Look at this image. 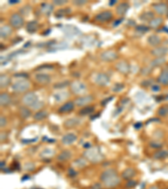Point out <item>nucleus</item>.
Returning a JSON list of instances; mask_svg holds the SVG:
<instances>
[{"mask_svg": "<svg viewBox=\"0 0 168 189\" xmlns=\"http://www.w3.org/2000/svg\"><path fill=\"white\" fill-rule=\"evenodd\" d=\"M100 180L107 187H114L119 184L120 178L115 169H107L101 174Z\"/></svg>", "mask_w": 168, "mask_h": 189, "instance_id": "obj_1", "label": "nucleus"}, {"mask_svg": "<svg viewBox=\"0 0 168 189\" xmlns=\"http://www.w3.org/2000/svg\"><path fill=\"white\" fill-rule=\"evenodd\" d=\"M23 103H25L26 106L31 108L32 109H41V108L44 106L43 102L39 100L37 95L34 93H28L23 97Z\"/></svg>", "mask_w": 168, "mask_h": 189, "instance_id": "obj_2", "label": "nucleus"}, {"mask_svg": "<svg viewBox=\"0 0 168 189\" xmlns=\"http://www.w3.org/2000/svg\"><path fill=\"white\" fill-rule=\"evenodd\" d=\"M83 156L86 157L87 160L93 162V163H97L102 160L103 156L100 150L98 148H89L86 151L83 153Z\"/></svg>", "mask_w": 168, "mask_h": 189, "instance_id": "obj_3", "label": "nucleus"}, {"mask_svg": "<svg viewBox=\"0 0 168 189\" xmlns=\"http://www.w3.org/2000/svg\"><path fill=\"white\" fill-rule=\"evenodd\" d=\"M29 88V82L26 80H20L17 81L12 85L13 92L16 93H21L26 92Z\"/></svg>", "mask_w": 168, "mask_h": 189, "instance_id": "obj_4", "label": "nucleus"}, {"mask_svg": "<svg viewBox=\"0 0 168 189\" xmlns=\"http://www.w3.org/2000/svg\"><path fill=\"white\" fill-rule=\"evenodd\" d=\"M70 87H71L72 92L76 95L82 94L86 91V85L79 81H74V82H71Z\"/></svg>", "mask_w": 168, "mask_h": 189, "instance_id": "obj_5", "label": "nucleus"}, {"mask_svg": "<svg viewBox=\"0 0 168 189\" xmlns=\"http://www.w3.org/2000/svg\"><path fill=\"white\" fill-rule=\"evenodd\" d=\"M9 24L14 28L19 29L24 25V18L19 14H14L12 16L10 17Z\"/></svg>", "mask_w": 168, "mask_h": 189, "instance_id": "obj_6", "label": "nucleus"}, {"mask_svg": "<svg viewBox=\"0 0 168 189\" xmlns=\"http://www.w3.org/2000/svg\"><path fill=\"white\" fill-rule=\"evenodd\" d=\"M112 18H113V13L109 10H104V11H102V12L99 13L98 14H96L94 20L100 23H103V22L110 20Z\"/></svg>", "mask_w": 168, "mask_h": 189, "instance_id": "obj_7", "label": "nucleus"}, {"mask_svg": "<svg viewBox=\"0 0 168 189\" xmlns=\"http://www.w3.org/2000/svg\"><path fill=\"white\" fill-rule=\"evenodd\" d=\"M94 98L92 96V95H86V96H82V97H79L78 99L75 100L74 103L77 105V106H79V107H82V106H86L88 103H92L93 101Z\"/></svg>", "mask_w": 168, "mask_h": 189, "instance_id": "obj_8", "label": "nucleus"}, {"mask_svg": "<svg viewBox=\"0 0 168 189\" xmlns=\"http://www.w3.org/2000/svg\"><path fill=\"white\" fill-rule=\"evenodd\" d=\"M118 57V55L115 50H106L100 55V58L104 62H111Z\"/></svg>", "mask_w": 168, "mask_h": 189, "instance_id": "obj_9", "label": "nucleus"}, {"mask_svg": "<svg viewBox=\"0 0 168 189\" xmlns=\"http://www.w3.org/2000/svg\"><path fill=\"white\" fill-rule=\"evenodd\" d=\"M95 82L99 86H106L109 83V78L105 73H99L95 78Z\"/></svg>", "mask_w": 168, "mask_h": 189, "instance_id": "obj_10", "label": "nucleus"}, {"mask_svg": "<svg viewBox=\"0 0 168 189\" xmlns=\"http://www.w3.org/2000/svg\"><path fill=\"white\" fill-rule=\"evenodd\" d=\"M35 79L41 85H46L50 82V77L46 73H38L35 76Z\"/></svg>", "mask_w": 168, "mask_h": 189, "instance_id": "obj_11", "label": "nucleus"}, {"mask_svg": "<svg viewBox=\"0 0 168 189\" xmlns=\"http://www.w3.org/2000/svg\"><path fill=\"white\" fill-rule=\"evenodd\" d=\"M75 107V103L74 102H66V103L62 104L61 107L58 108V112L61 114H66V113H69V112L72 111Z\"/></svg>", "mask_w": 168, "mask_h": 189, "instance_id": "obj_12", "label": "nucleus"}, {"mask_svg": "<svg viewBox=\"0 0 168 189\" xmlns=\"http://www.w3.org/2000/svg\"><path fill=\"white\" fill-rule=\"evenodd\" d=\"M168 53V48L164 46L156 47L151 50V54L156 57H163L165 55Z\"/></svg>", "mask_w": 168, "mask_h": 189, "instance_id": "obj_13", "label": "nucleus"}, {"mask_svg": "<svg viewBox=\"0 0 168 189\" xmlns=\"http://www.w3.org/2000/svg\"><path fill=\"white\" fill-rule=\"evenodd\" d=\"M153 8L155 9L157 14H159L160 15H163L167 12V5L163 3H160V4H156L153 5Z\"/></svg>", "mask_w": 168, "mask_h": 189, "instance_id": "obj_14", "label": "nucleus"}, {"mask_svg": "<svg viewBox=\"0 0 168 189\" xmlns=\"http://www.w3.org/2000/svg\"><path fill=\"white\" fill-rule=\"evenodd\" d=\"M52 11H53V5L48 4V3H45V4H41V12L42 14L49 16L50 14L52 13Z\"/></svg>", "mask_w": 168, "mask_h": 189, "instance_id": "obj_15", "label": "nucleus"}, {"mask_svg": "<svg viewBox=\"0 0 168 189\" xmlns=\"http://www.w3.org/2000/svg\"><path fill=\"white\" fill-rule=\"evenodd\" d=\"M77 140V136L74 134H66L62 138V144L66 145H69L72 144L75 140Z\"/></svg>", "mask_w": 168, "mask_h": 189, "instance_id": "obj_16", "label": "nucleus"}, {"mask_svg": "<svg viewBox=\"0 0 168 189\" xmlns=\"http://www.w3.org/2000/svg\"><path fill=\"white\" fill-rule=\"evenodd\" d=\"M129 8H130V4H128L127 2L120 3L116 8V12L119 15H124V14H126Z\"/></svg>", "mask_w": 168, "mask_h": 189, "instance_id": "obj_17", "label": "nucleus"}, {"mask_svg": "<svg viewBox=\"0 0 168 189\" xmlns=\"http://www.w3.org/2000/svg\"><path fill=\"white\" fill-rule=\"evenodd\" d=\"M116 69L120 72L121 73H128L130 71V65L126 62L122 61V62H119L116 65Z\"/></svg>", "mask_w": 168, "mask_h": 189, "instance_id": "obj_18", "label": "nucleus"}, {"mask_svg": "<svg viewBox=\"0 0 168 189\" xmlns=\"http://www.w3.org/2000/svg\"><path fill=\"white\" fill-rule=\"evenodd\" d=\"M12 28L9 25H4L0 29V36L1 38H7L12 34Z\"/></svg>", "mask_w": 168, "mask_h": 189, "instance_id": "obj_19", "label": "nucleus"}, {"mask_svg": "<svg viewBox=\"0 0 168 189\" xmlns=\"http://www.w3.org/2000/svg\"><path fill=\"white\" fill-rule=\"evenodd\" d=\"M157 81L162 85H168V68L165 69L160 72Z\"/></svg>", "mask_w": 168, "mask_h": 189, "instance_id": "obj_20", "label": "nucleus"}, {"mask_svg": "<svg viewBox=\"0 0 168 189\" xmlns=\"http://www.w3.org/2000/svg\"><path fill=\"white\" fill-rule=\"evenodd\" d=\"M136 174V172L134 168H127L126 170H124L122 172V177L124 179L126 180H130L131 179L132 177H134Z\"/></svg>", "mask_w": 168, "mask_h": 189, "instance_id": "obj_21", "label": "nucleus"}, {"mask_svg": "<svg viewBox=\"0 0 168 189\" xmlns=\"http://www.w3.org/2000/svg\"><path fill=\"white\" fill-rule=\"evenodd\" d=\"M68 93L67 92H60V93H57L56 94L54 95V98L56 99V101L58 102V103H61V102H63L64 100H66L67 98H68Z\"/></svg>", "mask_w": 168, "mask_h": 189, "instance_id": "obj_22", "label": "nucleus"}, {"mask_svg": "<svg viewBox=\"0 0 168 189\" xmlns=\"http://www.w3.org/2000/svg\"><path fill=\"white\" fill-rule=\"evenodd\" d=\"M38 23H37V21L35 20H33V21H30L29 22L27 25H26V30L29 32V33H34V32H35L38 29Z\"/></svg>", "mask_w": 168, "mask_h": 189, "instance_id": "obj_23", "label": "nucleus"}, {"mask_svg": "<svg viewBox=\"0 0 168 189\" xmlns=\"http://www.w3.org/2000/svg\"><path fill=\"white\" fill-rule=\"evenodd\" d=\"M11 103V98L7 93H1L0 95V103L1 106H7Z\"/></svg>", "mask_w": 168, "mask_h": 189, "instance_id": "obj_24", "label": "nucleus"}, {"mask_svg": "<svg viewBox=\"0 0 168 189\" xmlns=\"http://www.w3.org/2000/svg\"><path fill=\"white\" fill-rule=\"evenodd\" d=\"M148 43L151 45L156 46L160 43V37L158 35H152L148 37Z\"/></svg>", "mask_w": 168, "mask_h": 189, "instance_id": "obj_25", "label": "nucleus"}, {"mask_svg": "<svg viewBox=\"0 0 168 189\" xmlns=\"http://www.w3.org/2000/svg\"><path fill=\"white\" fill-rule=\"evenodd\" d=\"M72 156V153L69 151H64L61 152L57 156V160L60 161H66L68 159L71 158Z\"/></svg>", "mask_w": 168, "mask_h": 189, "instance_id": "obj_26", "label": "nucleus"}, {"mask_svg": "<svg viewBox=\"0 0 168 189\" xmlns=\"http://www.w3.org/2000/svg\"><path fill=\"white\" fill-rule=\"evenodd\" d=\"M0 86H1V88H4V87H6L9 85L10 83V78L8 77L7 75L2 74L1 77H0Z\"/></svg>", "mask_w": 168, "mask_h": 189, "instance_id": "obj_27", "label": "nucleus"}, {"mask_svg": "<svg viewBox=\"0 0 168 189\" xmlns=\"http://www.w3.org/2000/svg\"><path fill=\"white\" fill-rule=\"evenodd\" d=\"M79 122H80V120L77 119V118L67 119V120L65 121V123H64V126L66 128H72L74 126H76V125H78Z\"/></svg>", "mask_w": 168, "mask_h": 189, "instance_id": "obj_28", "label": "nucleus"}, {"mask_svg": "<svg viewBox=\"0 0 168 189\" xmlns=\"http://www.w3.org/2000/svg\"><path fill=\"white\" fill-rule=\"evenodd\" d=\"M163 22L162 18L160 17H157V18H154L151 22H150V26L151 27L152 29H156L160 26Z\"/></svg>", "mask_w": 168, "mask_h": 189, "instance_id": "obj_29", "label": "nucleus"}, {"mask_svg": "<svg viewBox=\"0 0 168 189\" xmlns=\"http://www.w3.org/2000/svg\"><path fill=\"white\" fill-rule=\"evenodd\" d=\"M93 112H94V107H93V106H87V107L82 108L79 111V115H81V116H86V115L92 114Z\"/></svg>", "mask_w": 168, "mask_h": 189, "instance_id": "obj_30", "label": "nucleus"}, {"mask_svg": "<svg viewBox=\"0 0 168 189\" xmlns=\"http://www.w3.org/2000/svg\"><path fill=\"white\" fill-rule=\"evenodd\" d=\"M153 18H154V14L151 11L145 12L140 15V20L143 21H150L151 22L153 20Z\"/></svg>", "mask_w": 168, "mask_h": 189, "instance_id": "obj_31", "label": "nucleus"}, {"mask_svg": "<svg viewBox=\"0 0 168 189\" xmlns=\"http://www.w3.org/2000/svg\"><path fill=\"white\" fill-rule=\"evenodd\" d=\"M20 115L23 119H27L31 115V112L26 107H21L20 109Z\"/></svg>", "mask_w": 168, "mask_h": 189, "instance_id": "obj_32", "label": "nucleus"}, {"mask_svg": "<svg viewBox=\"0 0 168 189\" xmlns=\"http://www.w3.org/2000/svg\"><path fill=\"white\" fill-rule=\"evenodd\" d=\"M165 62H166V58L157 57L151 62V67H155V66H160V65H162Z\"/></svg>", "mask_w": 168, "mask_h": 189, "instance_id": "obj_33", "label": "nucleus"}, {"mask_svg": "<svg viewBox=\"0 0 168 189\" xmlns=\"http://www.w3.org/2000/svg\"><path fill=\"white\" fill-rule=\"evenodd\" d=\"M45 117H47V113L45 110H41L35 113V114L34 115V119L35 120H42L45 119Z\"/></svg>", "mask_w": 168, "mask_h": 189, "instance_id": "obj_34", "label": "nucleus"}, {"mask_svg": "<svg viewBox=\"0 0 168 189\" xmlns=\"http://www.w3.org/2000/svg\"><path fill=\"white\" fill-rule=\"evenodd\" d=\"M167 155L168 151H164V150H160V151H158L154 154V158H156V159H163L165 157H166Z\"/></svg>", "mask_w": 168, "mask_h": 189, "instance_id": "obj_35", "label": "nucleus"}, {"mask_svg": "<svg viewBox=\"0 0 168 189\" xmlns=\"http://www.w3.org/2000/svg\"><path fill=\"white\" fill-rule=\"evenodd\" d=\"M69 13H71V9H69V8H61V9H59L57 12L56 13V17L61 18V17H63L66 14H68Z\"/></svg>", "mask_w": 168, "mask_h": 189, "instance_id": "obj_36", "label": "nucleus"}, {"mask_svg": "<svg viewBox=\"0 0 168 189\" xmlns=\"http://www.w3.org/2000/svg\"><path fill=\"white\" fill-rule=\"evenodd\" d=\"M54 153H55V151H54L53 150H51V149H45V150H44L43 151L41 152V156L42 157H44V158H47V157H51L54 155Z\"/></svg>", "mask_w": 168, "mask_h": 189, "instance_id": "obj_37", "label": "nucleus"}, {"mask_svg": "<svg viewBox=\"0 0 168 189\" xmlns=\"http://www.w3.org/2000/svg\"><path fill=\"white\" fill-rule=\"evenodd\" d=\"M71 83L69 82V81H63V82H60L57 83V84H55L54 85V88H56V89H61V88H64V87H66V86H68L70 85Z\"/></svg>", "mask_w": 168, "mask_h": 189, "instance_id": "obj_38", "label": "nucleus"}, {"mask_svg": "<svg viewBox=\"0 0 168 189\" xmlns=\"http://www.w3.org/2000/svg\"><path fill=\"white\" fill-rule=\"evenodd\" d=\"M65 28L67 29H69V32L68 33H66L67 35H70V34H72V35H76L79 32V30H78L76 27H73V26H70V25H66L65 26Z\"/></svg>", "mask_w": 168, "mask_h": 189, "instance_id": "obj_39", "label": "nucleus"}, {"mask_svg": "<svg viewBox=\"0 0 168 189\" xmlns=\"http://www.w3.org/2000/svg\"><path fill=\"white\" fill-rule=\"evenodd\" d=\"M157 114L160 116H166L168 114V106H163L159 108V110L157 112Z\"/></svg>", "mask_w": 168, "mask_h": 189, "instance_id": "obj_40", "label": "nucleus"}, {"mask_svg": "<svg viewBox=\"0 0 168 189\" xmlns=\"http://www.w3.org/2000/svg\"><path fill=\"white\" fill-rule=\"evenodd\" d=\"M124 88V85L122 84V83H116L115 86L113 87V89L112 90L115 92V93H119L120 91H122Z\"/></svg>", "mask_w": 168, "mask_h": 189, "instance_id": "obj_41", "label": "nucleus"}, {"mask_svg": "<svg viewBox=\"0 0 168 189\" xmlns=\"http://www.w3.org/2000/svg\"><path fill=\"white\" fill-rule=\"evenodd\" d=\"M74 164L76 165L78 167H82L86 165V161L83 160V159H78V160H75Z\"/></svg>", "mask_w": 168, "mask_h": 189, "instance_id": "obj_42", "label": "nucleus"}, {"mask_svg": "<svg viewBox=\"0 0 168 189\" xmlns=\"http://www.w3.org/2000/svg\"><path fill=\"white\" fill-rule=\"evenodd\" d=\"M136 30L137 31H141V32H146V31L149 30V28L146 27V26H145V25H138L136 27Z\"/></svg>", "mask_w": 168, "mask_h": 189, "instance_id": "obj_43", "label": "nucleus"}, {"mask_svg": "<svg viewBox=\"0 0 168 189\" xmlns=\"http://www.w3.org/2000/svg\"><path fill=\"white\" fill-rule=\"evenodd\" d=\"M0 120H1V122H0V126L1 128L4 127L5 125H6V123H7V120H6V118L3 116V115H1V117H0Z\"/></svg>", "mask_w": 168, "mask_h": 189, "instance_id": "obj_44", "label": "nucleus"}, {"mask_svg": "<svg viewBox=\"0 0 168 189\" xmlns=\"http://www.w3.org/2000/svg\"><path fill=\"white\" fill-rule=\"evenodd\" d=\"M67 3V1H64V0H54L53 4L57 5V6H61V5H64Z\"/></svg>", "mask_w": 168, "mask_h": 189, "instance_id": "obj_45", "label": "nucleus"}, {"mask_svg": "<svg viewBox=\"0 0 168 189\" xmlns=\"http://www.w3.org/2000/svg\"><path fill=\"white\" fill-rule=\"evenodd\" d=\"M152 68H150V67H145V68H143L142 70H141V75H148L150 72H151V71Z\"/></svg>", "mask_w": 168, "mask_h": 189, "instance_id": "obj_46", "label": "nucleus"}, {"mask_svg": "<svg viewBox=\"0 0 168 189\" xmlns=\"http://www.w3.org/2000/svg\"><path fill=\"white\" fill-rule=\"evenodd\" d=\"M135 185H136V181H132V180L131 181H129L127 183H126V187H129V188H130V187H134Z\"/></svg>", "mask_w": 168, "mask_h": 189, "instance_id": "obj_47", "label": "nucleus"}, {"mask_svg": "<svg viewBox=\"0 0 168 189\" xmlns=\"http://www.w3.org/2000/svg\"><path fill=\"white\" fill-rule=\"evenodd\" d=\"M73 4H76V5H83V4H87V1L85 0H75L73 1Z\"/></svg>", "mask_w": 168, "mask_h": 189, "instance_id": "obj_48", "label": "nucleus"}, {"mask_svg": "<svg viewBox=\"0 0 168 189\" xmlns=\"http://www.w3.org/2000/svg\"><path fill=\"white\" fill-rule=\"evenodd\" d=\"M47 69V68H50V69H52L53 68V66H50V65H43V66H39L38 68H36V70H41V69Z\"/></svg>", "mask_w": 168, "mask_h": 189, "instance_id": "obj_49", "label": "nucleus"}, {"mask_svg": "<svg viewBox=\"0 0 168 189\" xmlns=\"http://www.w3.org/2000/svg\"><path fill=\"white\" fill-rule=\"evenodd\" d=\"M144 82H142V83H141V85H142V86H148V85H149V84H151V83L152 82V80H145V81H143Z\"/></svg>", "mask_w": 168, "mask_h": 189, "instance_id": "obj_50", "label": "nucleus"}, {"mask_svg": "<svg viewBox=\"0 0 168 189\" xmlns=\"http://www.w3.org/2000/svg\"><path fill=\"white\" fill-rule=\"evenodd\" d=\"M68 173H69V175H71L72 177H74V176H76V174H77V172L74 171L73 169L72 168H70L69 169V171H68Z\"/></svg>", "mask_w": 168, "mask_h": 189, "instance_id": "obj_51", "label": "nucleus"}, {"mask_svg": "<svg viewBox=\"0 0 168 189\" xmlns=\"http://www.w3.org/2000/svg\"><path fill=\"white\" fill-rule=\"evenodd\" d=\"M151 90L154 91V92H157V91L160 90V87L157 86V85H153L151 87Z\"/></svg>", "mask_w": 168, "mask_h": 189, "instance_id": "obj_52", "label": "nucleus"}, {"mask_svg": "<svg viewBox=\"0 0 168 189\" xmlns=\"http://www.w3.org/2000/svg\"><path fill=\"white\" fill-rule=\"evenodd\" d=\"M14 77H22V78H28V75L26 73H18L14 75Z\"/></svg>", "mask_w": 168, "mask_h": 189, "instance_id": "obj_53", "label": "nucleus"}, {"mask_svg": "<svg viewBox=\"0 0 168 189\" xmlns=\"http://www.w3.org/2000/svg\"><path fill=\"white\" fill-rule=\"evenodd\" d=\"M113 99V97H110V98H108V99H106V100H103L102 101V104H106V103H108V101H110V100H112Z\"/></svg>", "mask_w": 168, "mask_h": 189, "instance_id": "obj_54", "label": "nucleus"}, {"mask_svg": "<svg viewBox=\"0 0 168 189\" xmlns=\"http://www.w3.org/2000/svg\"><path fill=\"white\" fill-rule=\"evenodd\" d=\"M92 189H101V187H100V185L99 184H98V183H96L93 187V188Z\"/></svg>", "mask_w": 168, "mask_h": 189, "instance_id": "obj_55", "label": "nucleus"}, {"mask_svg": "<svg viewBox=\"0 0 168 189\" xmlns=\"http://www.w3.org/2000/svg\"><path fill=\"white\" fill-rule=\"evenodd\" d=\"M19 3V1H17V0H11V1H9V4H18Z\"/></svg>", "mask_w": 168, "mask_h": 189, "instance_id": "obj_56", "label": "nucleus"}, {"mask_svg": "<svg viewBox=\"0 0 168 189\" xmlns=\"http://www.w3.org/2000/svg\"><path fill=\"white\" fill-rule=\"evenodd\" d=\"M122 20H117V22H115V25H115V26H116V25H119V23H121V21H122Z\"/></svg>", "mask_w": 168, "mask_h": 189, "instance_id": "obj_57", "label": "nucleus"}, {"mask_svg": "<svg viewBox=\"0 0 168 189\" xmlns=\"http://www.w3.org/2000/svg\"><path fill=\"white\" fill-rule=\"evenodd\" d=\"M116 3H117V1H116V0H113L112 2H110V3H109V5H114V4H116Z\"/></svg>", "mask_w": 168, "mask_h": 189, "instance_id": "obj_58", "label": "nucleus"}, {"mask_svg": "<svg viewBox=\"0 0 168 189\" xmlns=\"http://www.w3.org/2000/svg\"><path fill=\"white\" fill-rule=\"evenodd\" d=\"M148 189H159L156 186H153V187H151L150 188H148Z\"/></svg>", "mask_w": 168, "mask_h": 189, "instance_id": "obj_59", "label": "nucleus"}]
</instances>
